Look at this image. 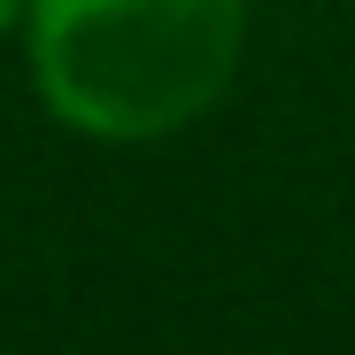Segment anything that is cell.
<instances>
[{
	"mask_svg": "<svg viewBox=\"0 0 355 355\" xmlns=\"http://www.w3.org/2000/svg\"><path fill=\"white\" fill-rule=\"evenodd\" d=\"M31 85L85 139H170L240 78L248 0H24Z\"/></svg>",
	"mask_w": 355,
	"mask_h": 355,
	"instance_id": "cell-1",
	"label": "cell"
},
{
	"mask_svg": "<svg viewBox=\"0 0 355 355\" xmlns=\"http://www.w3.org/2000/svg\"><path fill=\"white\" fill-rule=\"evenodd\" d=\"M16 24H24V0H0V39H8Z\"/></svg>",
	"mask_w": 355,
	"mask_h": 355,
	"instance_id": "cell-2",
	"label": "cell"
}]
</instances>
